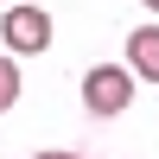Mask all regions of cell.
<instances>
[{
	"label": "cell",
	"instance_id": "1",
	"mask_svg": "<svg viewBox=\"0 0 159 159\" xmlns=\"http://www.w3.org/2000/svg\"><path fill=\"white\" fill-rule=\"evenodd\" d=\"M134 83H140V76L127 70V64H89V70H83V108L96 115V121H108V115H127V102H134Z\"/></svg>",
	"mask_w": 159,
	"mask_h": 159
},
{
	"label": "cell",
	"instance_id": "2",
	"mask_svg": "<svg viewBox=\"0 0 159 159\" xmlns=\"http://www.w3.org/2000/svg\"><path fill=\"white\" fill-rule=\"evenodd\" d=\"M0 38H7L13 57H32V51H51V13L45 7H19L7 0V19H0Z\"/></svg>",
	"mask_w": 159,
	"mask_h": 159
},
{
	"label": "cell",
	"instance_id": "3",
	"mask_svg": "<svg viewBox=\"0 0 159 159\" xmlns=\"http://www.w3.org/2000/svg\"><path fill=\"white\" fill-rule=\"evenodd\" d=\"M127 70L147 76V83H159V25H140L127 38Z\"/></svg>",
	"mask_w": 159,
	"mask_h": 159
},
{
	"label": "cell",
	"instance_id": "4",
	"mask_svg": "<svg viewBox=\"0 0 159 159\" xmlns=\"http://www.w3.org/2000/svg\"><path fill=\"white\" fill-rule=\"evenodd\" d=\"M13 102H19V64H13V51H7V57H0V115H7Z\"/></svg>",
	"mask_w": 159,
	"mask_h": 159
},
{
	"label": "cell",
	"instance_id": "5",
	"mask_svg": "<svg viewBox=\"0 0 159 159\" xmlns=\"http://www.w3.org/2000/svg\"><path fill=\"white\" fill-rule=\"evenodd\" d=\"M32 159H83V153H32Z\"/></svg>",
	"mask_w": 159,
	"mask_h": 159
},
{
	"label": "cell",
	"instance_id": "6",
	"mask_svg": "<svg viewBox=\"0 0 159 159\" xmlns=\"http://www.w3.org/2000/svg\"><path fill=\"white\" fill-rule=\"evenodd\" d=\"M140 7H153V13H159V0H140Z\"/></svg>",
	"mask_w": 159,
	"mask_h": 159
},
{
	"label": "cell",
	"instance_id": "7",
	"mask_svg": "<svg viewBox=\"0 0 159 159\" xmlns=\"http://www.w3.org/2000/svg\"><path fill=\"white\" fill-rule=\"evenodd\" d=\"M0 7H7V0H0Z\"/></svg>",
	"mask_w": 159,
	"mask_h": 159
}]
</instances>
